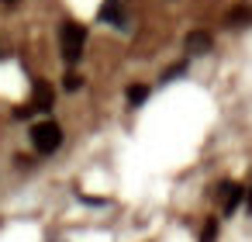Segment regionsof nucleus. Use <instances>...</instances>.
<instances>
[{"label": "nucleus", "mask_w": 252, "mask_h": 242, "mask_svg": "<svg viewBox=\"0 0 252 242\" xmlns=\"http://www.w3.org/2000/svg\"><path fill=\"white\" fill-rule=\"evenodd\" d=\"M59 42H63V59L73 66V63H80V56H83L87 28H83V25H76V21H66V25H63V35H59Z\"/></svg>", "instance_id": "1"}, {"label": "nucleus", "mask_w": 252, "mask_h": 242, "mask_svg": "<svg viewBox=\"0 0 252 242\" xmlns=\"http://www.w3.org/2000/svg\"><path fill=\"white\" fill-rule=\"evenodd\" d=\"M32 145H35L42 156L56 152V149L63 145V128H59L56 121H38V125L32 128Z\"/></svg>", "instance_id": "2"}, {"label": "nucleus", "mask_w": 252, "mask_h": 242, "mask_svg": "<svg viewBox=\"0 0 252 242\" xmlns=\"http://www.w3.org/2000/svg\"><path fill=\"white\" fill-rule=\"evenodd\" d=\"M32 111H52V87L49 83H35V94H32V104H28Z\"/></svg>", "instance_id": "3"}, {"label": "nucleus", "mask_w": 252, "mask_h": 242, "mask_svg": "<svg viewBox=\"0 0 252 242\" xmlns=\"http://www.w3.org/2000/svg\"><path fill=\"white\" fill-rule=\"evenodd\" d=\"M211 49V35L207 32H190L187 35V52L190 56H200V52H207Z\"/></svg>", "instance_id": "4"}, {"label": "nucleus", "mask_w": 252, "mask_h": 242, "mask_svg": "<svg viewBox=\"0 0 252 242\" xmlns=\"http://www.w3.org/2000/svg\"><path fill=\"white\" fill-rule=\"evenodd\" d=\"M221 197H224V211L231 214V211L242 204V187H238V183H221Z\"/></svg>", "instance_id": "5"}, {"label": "nucleus", "mask_w": 252, "mask_h": 242, "mask_svg": "<svg viewBox=\"0 0 252 242\" xmlns=\"http://www.w3.org/2000/svg\"><path fill=\"white\" fill-rule=\"evenodd\" d=\"M100 21H107V25H121V4H118V0H104Z\"/></svg>", "instance_id": "6"}, {"label": "nucleus", "mask_w": 252, "mask_h": 242, "mask_svg": "<svg viewBox=\"0 0 252 242\" xmlns=\"http://www.w3.org/2000/svg\"><path fill=\"white\" fill-rule=\"evenodd\" d=\"M145 101H149V87H145V83H131V87H128V104L138 107V104H145Z\"/></svg>", "instance_id": "7"}, {"label": "nucleus", "mask_w": 252, "mask_h": 242, "mask_svg": "<svg viewBox=\"0 0 252 242\" xmlns=\"http://www.w3.org/2000/svg\"><path fill=\"white\" fill-rule=\"evenodd\" d=\"M228 25H252V7H231L228 11Z\"/></svg>", "instance_id": "8"}, {"label": "nucleus", "mask_w": 252, "mask_h": 242, "mask_svg": "<svg viewBox=\"0 0 252 242\" xmlns=\"http://www.w3.org/2000/svg\"><path fill=\"white\" fill-rule=\"evenodd\" d=\"M214 235H218V221L211 218V221H207V228L200 232V242H214Z\"/></svg>", "instance_id": "9"}, {"label": "nucleus", "mask_w": 252, "mask_h": 242, "mask_svg": "<svg viewBox=\"0 0 252 242\" xmlns=\"http://www.w3.org/2000/svg\"><path fill=\"white\" fill-rule=\"evenodd\" d=\"M80 83H83V80H80L76 73H69V76L63 80V87H66V90H80Z\"/></svg>", "instance_id": "10"}]
</instances>
